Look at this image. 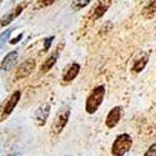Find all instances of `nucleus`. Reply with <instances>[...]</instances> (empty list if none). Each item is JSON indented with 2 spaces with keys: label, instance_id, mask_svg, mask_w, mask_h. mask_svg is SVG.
<instances>
[{
  "label": "nucleus",
  "instance_id": "obj_18",
  "mask_svg": "<svg viewBox=\"0 0 156 156\" xmlns=\"http://www.w3.org/2000/svg\"><path fill=\"white\" fill-rule=\"evenodd\" d=\"M144 156H156V144H152V145L147 149V151L145 152Z\"/></svg>",
  "mask_w": 156,
  "mask_h": 156
},
{
  "label": "nucleus",
  "instance_id": "obj_7",
  "mask_svg": "<svg viewBox=\"0 0 156 156\" xmlns=\"http://www.w3.org/2000/svg\"><path fill=\"white\" fill-rule=\"evenodd\" d=\"M49 114H50V105L49 104H41L35 111L34 115V120L36 122L37 126H44L48 118H49Z\"/></svg>",
  "mask_w": 156,
  "mask_h": 156
},
{
  "label": "nucleus",
  "instance_id": "obj_10",
  "mask_svg": "<svg viewBox=\"0 0 156 156\" xmlns=\"http://www.w3.org/2000/svg\"><path fill=\"white\" fill-rule=\"evenodd\" d=\"M80 71V65L77 62H73L70 65H68L66 68H65L64 73H62V80L65 83H69V81H73L75 77L77 76Z\"/></svg>",
  "mask_w": 156,
  "mask_h": 156
},
{
  "label": "nucleus",
  "instance_id": "obj_19",
  "mask_svg": "<svg viewBox=\"0 0 156 156\" xmlns=\"http://www.w3.org/2000/svg\"><path fill=\"white\" fill-rule=\"evenodd\" d=\"M54 36H49L44 40V51H48L50 49V45H51V41H53Z\"/></svg>",
  "mask_w": 156,
  "mask_h": 156
},
{
  "label": "nucleus",
  "instance_id": "obj_8",
  "mask_svg": "<svg viewBox=\"0 0 156 156\" xmlns=\"http://www.w3.org/2000/svg\"><path fill=\"white\" fill-rule=\"evenodd\" d=\"M62 46H64L62 43L59 44L58 48H56V50L54 51V53H51V54L48 56V59L41 64V66H40V73H48V71L56 64V61H58V59H59V54H60V51H61V48H62Z\"/></svg>",
  "mask_w": 156,
  "mask_h": 156
},
{
  "label": "nucleus",
  "instance_id": "obj_11",
  "mask_svg": "<svg viewBox=\"0 0 156 156\" xmlns=\"http://www.w3.org/2000/svg\"><path fill=\"white\" fill-rule=\"evenodd\" d=\"M121 118V108L120 106H115L112 110H110V112L106 116V126L108 127H114L118 125V122L120 121Z\"/></svg>",
  "mask_w": 156,
  "mask_h": 156
},
{
  "label": "nucleus",
  "instance_id": "obj_17",
  "mask_svg": "<svg viewBox=\"0 0 156 156\" xmlns=\"http://www.w3.org/2000/svg\"><path fill=\"white\" fill-rule=\"evenodd\" d=\"M55 2H58V0H39V2L36 3V5H35V8H36V9H40V8H46V6L53 5Z\"/></svg>",
  "mask_w": 156,
  "mask_h": 156
},
{
  "label": "nucleus",
  "instance_id": "obj_14",
  "mask_svg": "<svg viewBox=\"0 0 156 156\" xmlns=\"http://www.w3.org/2000/svg\"><path fill=\"white\" fill-rule=\"evenodd\" d=\"M141 15L146 20H150L154 16H156V0H150V2L144 6V9H142Z\"/></svg>",
  "mask_w": 156,
  "mask_h": 156
},
{
  "label": "nucleus",
  "instance_id": "obj_1",
  "mask_svg": "<svg viewBox=\"0 0 156 156\" xmlns=\"http://www.w3.org/2000/svg\"><path fill=\"white\" fill-rule=\"evenodd\" d=\"M104 96H105V86L104 85L96 86L86 99V104H85L86 112L87 114H94L98 110V108L101 105Z\"/></svg>",
  "mask_w": 156,
  "mask_h": 156
},
{
  "label": "nucleus",
  "instance_id": "obj_20",
  "mask_svg": "<svg viewBox=\"0 0 156 156\" xmlns=\"http://www.w3.org/2000/svg\"><path fill=\"white\" fill-rule=\"evenodd\" d=\"M21 36H23V34H20V35L18 36V37H15V40H11L10 43H11V44H16V43H18V41L20 40V37H21Z\"/></svg>",
  "mask_w": 156,
  "mask_h": 156
},
{
  "label": "nucleus",
  "instance_id": "obj_12",
  "mask_svg": "<svg viewBox=\"0 0 156 156\" xmlns=\"http://www.w3.org/2000/svg\"><path fill=\"white\" fill-rule=\"evenodd\" d=\"M149 61V54L147 53H141L135 60H134V64H133V71L134 73H140L145 69L146 64Z\"/></svg>",
  "mask_w": 156,
  "mask_h": 156
},
{
  "label": "nucleus",
  "instance_id": "obj_6",
  "mask_svg": "<svg viewBox=\"0 0 156 156\" xmlns=\"http://www.w3.org/2000/svg\"><path fill=\"white\" fill-rule=\"evenodd\" d=\"M111 3H112V0H98L96 4L93 8V11H91V20L100 19L108 11Z\"/></svg>",
  "mask_w": 156,
  "mask_h": 156
},
{
  "label": "nucleus",
  "instance_id": "obj_13",
  "mask_svg": "<svg viewBox=\"0 0 156 156\" xmlns=\"http://www.w3.org/2000/svg\"><path fill=\"white\" fill-rule=\"evenodd\" d=\"M16 59H18V51H11V53L6 54V56L4 58L2 64H0V68H2L3 70H5V71L10 70L12 66H14Z\"/></svg>",
  "mask_w": 156,
  "mask_h": 156
},
{
  "label": "nucleus",
  "instance_id": "obj_16",
  "mask_svg": "<svg viewBox=\"0 0 156 156\" xmlns=\"http://www.w3.org/2000/svg\"><path fill=\"white\" fill-rule=\"evenodd\" d=\"M11 31H12V29H8V30H5L4 33L0 34V49H2V48L5 45L6 40L9 39V36H10V34H11Z\"/></svg>",
  "mask_w": 156,
  "mask_h": 156
},
{
  "label": "nucleus",
  "instance_id": "obj_15",
  "mask_svg": "<svg viewBox=\"0 0 156 156\" xmlns=\"http://www.w3.org/2000/svg\"><path fill=\"white\" fill-rule=\"evenodd\" d=\"M90 3H91V0H73L71 8H73L74 10H80V9L86 8Z\"/></svg>",
  "mask_w": 156,
  "mask_h": 156
},
{
  "label": "nucleus",
  "instance_id": "obj_4",
  "mask_svg": "<svg viewBox=\"0 0 156 156\" xmlns=\"http://www.w3.org/2000/svg\"><path fill=\"white\" fill-rule=\"evenodd\" d=\"M20 98H21V93L19 91V90H16V91L12 93V94L10 95V98L3 104L2 108H0V121L4 120V119H6L8 116L12 112V110H14L15 106L18 105Z\"/></svg>",
  "mask_w": 156,
  "mask_h": 156
},
{
  "label": "nucleus",
  "instance_id": "obj_3",
  "mask_svg": "<svg viewBox=\"0 0 156 156\" xmlns=\"http://www.w3.org/2000/svg\"><path fill=\"white\" fill-rule=\"evenodd\" d=\"M69 116H70V106H62L53 121V125H51V129H53V133L54 134H60L62 131V129L66 125L68 120H69Z\"/></svg>",
  "mask_w": 156,
  "mask_h": 156
},
{
  "label": "nucleus",
  "instance_id": "obj_5",
  "mask_svg": "<svg viewBox=\"0 0 156 156\" xmlns=\"http://www.w3.org/2000/svg\"><path fill=\"white\" fill-rule=\"evenodd\" d=\"M34 69H35V60L34 59L25 60L18 66L15 71V79L19 80V79H24V77H28L33 73Z\"/></svg>",
  "mask_w": 156,
  "mask_h": 156
},
{
  "label": "nucleus",
  "instance_id": "obj_2",
  "mask_svg": "<svg viewBox=\"0 0 156 156\" xmlns=\"http://www.w3.org/2000/svg\"><path fill=\"white\" fill-rule=\"evenodd\" d=\"M133 145V139L130 137V135L127 134H122L116 137V140L112 144V155L114 156H122L125 155L130 147Z\"/></svg>",
  "mask_w": 156,
  "mask_h": 156
},
{
  "label": "nucleus",
  "instance_id": "obj_9",
  "mask_svg": "<svg viewBox=\"0 0 156 156\" xmlns=\"http://www.w3.org/2000/svg\"><path fill=\"white\" fill-rule=\"evenodd\" d=\"M25 6H27V3H21L18 6H15V9H12L9 12H6V14L2 18V20H0V25H2V27H6V25H9L15 18H18L21 14V11L24 10Z\"/></svg>",
  "mask_w": 156,
  "mask_h": 156
}]
</instances>
